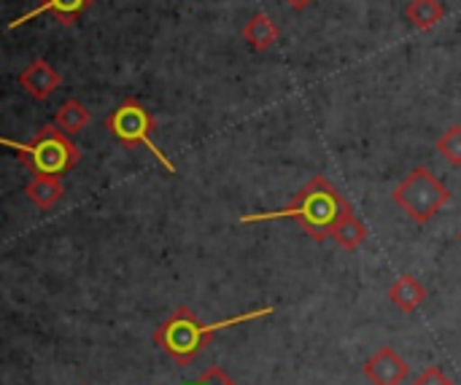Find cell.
Masks as SVG:
<instances>
[{"label": "cell", "mask_w": 461, "mask_h": 385, "mask_svg": "<svg viewBox=\"0 0 461 385\" xmlns=\"http://www.w3.org/2000/svg\"><path fill=\"white\" fill-rule=\"evenodd\" d=\"M365 378L373 385H400L405 378H408V364L402 362V356L384 345L365 367H362Z\"/></svg>", "instance_id": "8992f818"}, {"label": "cell", "mask_w": 461, "mask_h": 385, "mask_svg": "<svg viewBox=\"0 0 461 385\" xmlns=\"http://www.w3.org/2000/svg\"><path fill=\"white\" fill-rule=\"evenodd\" d=\"M95 5V0H38L35 3V8H30L27 13H22V16H16L14 22H8V30H16V27H22V24H27L30 19H35V16H41V13H54L62 24H76V19L84 13V11H89Z\"/></svg>", "instance_id": "52a82bcc"}, {"label": "cell", "mask_w": 461, "mask_h": 385, "mask_svg": "<svg viewBox=\"0 0 461 385\" xmlns=\"http://www.w3.org/2000/svg\"><path fill=\"white\" fill-rule=\"evenodd\" d=\"M405 19L416 30H429L446 19V5L440 0H411L405 5Z\"/></svg>", "instance_id": "7c38bea8"}, {"label": "cell", "mask_w": 461, "mask_h": 385, "mask_svg": "<svg viewBox=\"0 0 461 385\" xmlns=\"http://www.w3.org/2000/svg\"><path fill=\"white\" fill-rule=\"evenodd\" d=\"M19 159L22 165L32 173V175H65L70 173L78 159H81V151L78 146L70 140V135H65L59 127L54 124H46L41 127L27 143H14V140H3Z\"/></svg>", "instance_id": "3957f363"}, {"label": "cell", "mask_w": 461, "mask_h": 385, "mask_svg": "<svg viewBox=\"0 0 461 385\" xmlns=\"http://www.w3.org/2000/svg\"><path fill=\"white\" fill-rule=\"evenodd\" d=\"M243 40L251 46V49H257V51H267L276 40H278V27H276V22L267 16V13H254L246 24H243Z\"/></svg>", "instance_id": "8fae6325"}, {"label": "cell", "mask_w": 461, "mask_h": 385, "mask_svg": "<svg viewBox=\"0 0 461 385\" xmlns=\"http://www.w3.org/2000/svg\"><path fill=\"white\" fill-rule=\"evenodd\" d=\"M189 385H235L230 381V375L224 372V370H219V367H213V370H208V372H203L194 383Z\"/></svg>", "instance_id": "2e32d148"}, {"label": "cell", "mask_w": 461, "mask_h": 385, "mask_svg": "<svg viewBox=\"0 0 461 385\" xmlns=\"http://www.w3.org/2000/svg\"><path fill=\"white\" fill-rule=\"evenodd\" d=\"M413 385H454L446 375H443V370H438V367H429V370H424L419 378H416V383Z\"/></svg>", "instance_id": "e0dca14e"}, {"label": "cell", "mask_w": 461, "mask_h": 385, "mask_svg": "<svg viewBox=\"0 0 461 385\" xmlns=\"http://www.w3.org/2000/svg\"><path fill=\"white\" fill-rule=\"evenodd\" d=\"M354 213V205L348 202V197L324 175L311 178L297 194L294 200L281 208V210H267V213H249L240 216V224H262V221H281L289 219L297 227H303V232H308L313 240H324L332 237L335 227Z\"/></svg>", "instance_id": "6da1fadb"}, {"label": "cell", "mask_w": 461, "mask_h": 385, "mask_svg": "<svg viewBox=\"0 0 461 385\" xmlns=\"http://www.w3.org/2000/svg\"><path fill=\"white\" fill-rule=\"evenodd\" d=\"M24 194L38 210H51L59 202V197L65 194V189H62L59 175H32Z\"/></svg>", "instance_id": "9c48e42d"}, {"label": "cell", "mask_w": 461, "mask_h": 385, "mask_svg": "<svg viewBox=\"0 0 461 385\" xmlns=\"http://www.w3.org/2000/svg\"><path fill=\"white\" fill-rule=\"evenodd\" d=\"M459 243H461V229H459Z\"/></svg>", "instance_id": "d6986e66"}, {"label": "cell", "mask_w": 461, "mask_h": 385, "mask_svg": "<svg viewBox=\"0 0 461 385\" xmlns=\"http://www.w3.org/2000/svg\"><path fill=\"white\" fill-rule=\"evenodd\" d=\"M273 313H276V308H262V310L232 316V318H224V321H216V324H203L189 308H178L167 321H162L154 329V343L178 367H189L203 354V348L211 343V337L219 335L221 329H230V327H238V324H249V321H259V318H267Z\"/></svg>", "instance_id": "7a4b0ae2"}, {"label": "cell", "mask_w": 461, "mask_h": 385, "mask_svg": "<svg viewBox=\"0 0 461 385\" xmlns=\"http://www.w3.org/2000/svg\"><path fill=\"white\" fill-rule=\"evenodd\" d=\"M157 127V121H154V116L138 103V100H124L122 105H116L111 113H108V119H105V130L122 143V146H146L157 159H159V165L167 170V173H173L176 175V165L165 157V151L151 140V130Z\"/></svg>", "instance_id": "5b68a950"}, {"label": "cell", "mask_w": 461, "mask_h": 385, "mask_svg": "<svg viewBox=\"0 0 461 385\" xmlns=\"http://www.w3.org/2000/svg\"><path fill=\"white\" fill-rule=\"evenodd\" d=\"M286 3H289L292 8H297V11H303V8H308V5H311L313 0H286Z\"/></svg>", "instance_id": "ac0fdd59"}, {"label": "cell", "mask_w": 461, "mask_h": 385, "mask_svg": "<svg viewBox=\"0 0 461 385\" xmlns=\"http://www.w3.org/2000/svg\"><path fill=\"white\" fill-rule=\"evenodd\" d=\"M332 240H335L340 248H346V251H357V248L367 240V227H365V221H362L357 213H351V216H346V219L335 227Z\"/></svg>", "instance_id": "5bb4252c"}, {"label": "cell", "mask_w": 461, "mask_h": 385, "mask_svg": "<svg viewBox=\"0 0 461 385\" xmlns=\"http://www.w3.org/2000/svg\"><path fill=\"white\" fill-rule=\"evenodd\" d=\"M89 111L81 100H65L57 111H54V127H59L65 135H78L86 124H89Z\"/></svg>", "instance_id": "4fadbf2b"}, {"label": "cell", "mask_w": 461, "mask_h": 385, "mask_svg": "<svg viewBox=\"0 0 461 385\" xmlns=\"http://www.w3.org/2000/svg\"><path fill=\"white\" fill-rule=\"evenodd\" d=\"M389 300L394 302V308H400L402 313H413L421 308V302L427 300V289L421 286L419 278L413 275H402L392 283L389 289Z\"/></svg>", "instance_id": "30bf717a"}, {"label": "cell", "mask_w": 461, "mask_h": 385, "mask_svg": "<svg viewBox=\"0 0 461 385\" xmlns=\"http://www.w3.org/2000/svg\"><path fill=\"white\" fill-rule=\"evenodd\" d=\"M435 148L440 151V157L448 162V165H454V167H461V124H454V127H448L440 138H438V143H435Z\"/></svg>", "instance_id": "9a60e30c"}, {"label": "cell", "mask_w": 461, "mask_h": 385, "mask_svg": "<svg viewBox=\"0 0 461 385\" xmlns=\"http://www.w3.org/2000/svg\"><path fill=\"white\" fill-rule=\"evenodd\" d=\"M19 86L32 97V100H46L59 89V73L46 62V59H32L22 73H19Z\"/></svg>", "instance_id": "ba28073f"}, {"label": "cell", "mask_w": 461, "mask_h": 385, "mask_svg": "<svg viewBox=\"0 0 461 385\" xmlns=\"http://www.w3.org/2000/svg\"><path fill=\"white\" fill-rule=\"evenodd\" d=\"M392 200L416 224H427V221H432L448 205L451 192L429 167H413L402 178V184H397V189L392 192Z\"/></svg>", "instance_id": "277c9868"}]
</instances>
